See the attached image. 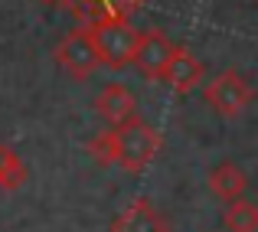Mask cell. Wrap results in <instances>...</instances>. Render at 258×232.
Wrapping results in <instances>:
<instances>
[{
    "label": "cell",
    "instance_id": "cell-1",
    "mask_svg": "<svg viewBox=\"0 0 258 232\" xmlns=\"http://www.w3.org/2000/svg\"><path fill=\"white\" fill-rule=\"evenodd\" d=\"M85 26H88V36L95 43L101 66H108V69L134 66V52L141 46V33L144 30H138L127 17H105V20H92Z\"/></svg>",
    "mask_w": 258,
    "mask_h": 232
},
{
    "label": "cell",
    "instance_id": "cell-2",
    "mask_svg": "<svg viewBox=\"0 0 258 232\" xmlns=\"http://www.w3.org/2000/svg\"><path fill=\"white\" fill-rule=\"evenodd\" d=\"M111 144H114V163L124 167L127 173H141L154 163V157L164 147L157 128H151L144 118H127L124 125L111 128Z\"/></svg>",
    "mask_w": 258,
    "mask_h": 232
},
{
    "label": "cell",
    "instance_id": "cell-3",
    "mask_svg": "<svg viewBox=\"0 0 258 232\" xmlns=\"http://www.w3.org/2000/svg\"><path fill=\"white\" fill-rule=\"evenodd\" d=\"M203 95H206L209 108H213L216 114H222V118H235V114H242L255 101V88L248 85V79L242 76V72H235V69H226L216 79H209Z\"/></svg>",
    "mask_w": 258,
    "mask_h": 232
},
{
    "label": "cell",
    "instance_id": "cell-4",
    "mask_svg": "<svg viewBox=\"0 0 258 232\" xmlns=\"http://www.w3.org/2000/svg\"><path fill=\"white\" fill-rule=\"evenodd\" d=\"M56 63L69 72L72 79H88L95 69H98V52H95V43L88 36V26H76V30L66 33V39L56 46Z\"/></svg>",
    "mask_w": 258,
    "mask_h": 232
},
{
    "label": "cell",
    "instance_id": "cell-5",
    "mask_svg": "<svg viewBox=\"0 0 258 232\" xmlns=\"http://www.w3.org/2000/svg\"><path fill=\"white\" fill-rule=\"evenodd\" d=\"M176 52V43L160 30H144L141 33V46L134 52V66L144 72V79H164V69L170 66Z\"/></svg>",
    "mask_w": 258,
    "mask_h": 232
},
{
    "label": "cell",
    "instance_id": "cell-6",
    "mask_svg": "<svg viewBox=\"0 0 258 232\" xmlns=\"http://www.w3.org/2000/svg\"><path fill=\"white\" fill-rule=\"evenodd\" d=\"M111 232H170V222L147 196H138L114 216Z\"/></svg>",
    "mask_w": 258,
    "mask_h": 232
},
{
    "label": "cell",
    "instance_id": "cell-7",
    "mask_svg": "<svg viewBox=\"0 0 258 232\" xmlns=\"http://www.w3.org/2000/svg\"><path fill=\"white\" fill-rule=\"evenodd\" d=\"M203 76H206V72H203V63H200V59H196L186 46H176V52H173L170 66L164 69V79H160V82H167L173 92L186 95V92H193V88H200Z\"/></svg>",
    "mask_w": 258,
    "mask_h": 232
},
{
    "label": "cell",
    "instance_id": "cell-8",
    "mask_svg": "<svg viewBox=\"0 0 258 232\" xmlns=\"http://www.w3.org/2000/svg\"><path fill=\"white\" fill-rule=\"evenodd\" d=\"M95 111H98L111 128L114 125H124L127 118L138 114V98H134L131 88L111 82V85H105V88H101V95L95 98Z\"/></svg>",
    "mask_w": 258,
    "mask_h": 232
},
{
    "label": "cell",
    "instance_id": "cell-9",
    "mask_svg": "<svg viewBox=\"0 0 258 232\" xmlns=\"http://www.w3.org/2000/svg\"><path fill=\"white\" fill-rule=\"evenodd\" d=\"M209 190H213L219 200L232 203V200H242L248 190V177L242 167H235L232 160H222L209 170Z\"/></svg>",
    "mask_w": 258,
    "mask_h": 232
},
{
    "label": "cell",
    "instance_id": "cell-10",
    "mask_svg": "<svg viewBox=\"0 0 258 232\" xmlns=\"http://www.w3.org/2000/svg\"><path fill=\"white\" fill-rule=\"evenodd\" d=\"M141 7H144V0H72L69 10L79 13L85 23H92V20H105V17H127L131 20Z\"/></svg>",
    "mask_w": 258,
    "mask_h": 232
},
{
    "label": "cell",
    "instance_id": "cell-11",
    "mask_svg": "<svg viewBox=\"0 0 258 232\" xmlns=\"http://www.w3.org/2000/svg\"><path fill=\"white\" fill-rule=\"evenodd\" d=\"M222 222L229 232H258V203H248L245 196L232 200L222 213Z\"/></svg>",
    "mask_w": 258,
    "mask_h": 232
},
{
    "label": "cell",
    "instance_id": "cell-12",
    "mask_svg": "<svg viewBox=\"0 0 258 232\" xmlns=\"http://www.w3.org/2000/svg\"><path fill=\"white\" fill-rule=\"evenodd\" d=\"M26 163H23V157H20L17 151H13L10 144H0V187L4 190H20L26 183Z\"/></svg>",
    "mask_w": 258,
    "mask_h": 232
},
{
    "label": "cell",
    "instance_id": "cell-13",
    "mask_svg": "<svg viewBox=\"0 0 258 232\" xmlns=\"http://www.w3.org/2000/svg\"><path fill=\"white\" fill-rule=\"evenodd\" d=\"M88 154L98 167H114V144H111V131H101L88 141Z\"/></svg>",
    "mask_w": 258,
    "mask_h": 232
},
{
    "label": "cell",
    "instance_id": "cell-14",
    "mask_svg": "<svg viewBox=\"0 0 258 232\" xmlns=\"http://www.w3.org/2000/svg\"><path fill=\"white\" fill-rule=\"evenodd\" d=\"M39 4H46V7H72V0H39Z\"/></svg>",
    "mask_w": 258,
    "mask_h": 232
}]
</instances>
